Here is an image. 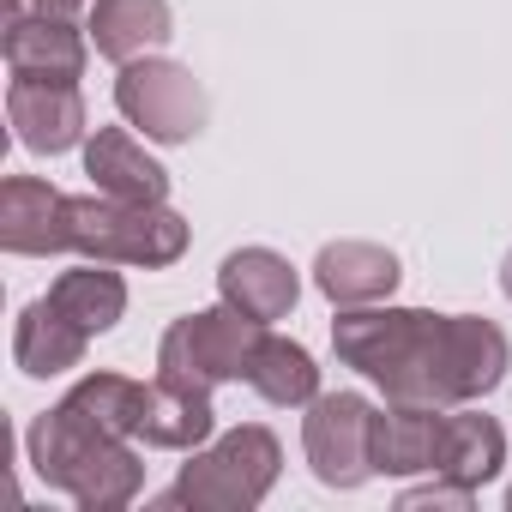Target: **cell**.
Listing matches in <instances>:
<instances>
[{
	"instance_id": "15",
	"label": "cell",
	"mask_w": 512,
	"mask_h": 512,
	"mask_svg": "<svg viewBox=\"0 0 512 512\" xmlns=\"http://www.w3.org/2000/svg\"><path fill=\"white\" fill-rule=\"evenodd\" d=\"M0 55H7L13 79H67V85H79L91 43L79 37L73 19H13L7 37H0Z\"/></svg>"
},
{
	"instance_id": "23",
	"label": "cell",
	"mask_w": 512,
	"mask_h": 512,
	"mask_svg": "<svg viewBox=\"0 0 512 512\" xmlns=\"http://www.w3.org/2000/svg\"><path fill=\"white\" fill-rule=\"evenodd\" d=\"M500 290H506V302H512V253L500 260Z\"/></svg>"
},
{
	"instance_id": "5",
	"label": "cell",
	"mask_w": 512,
	"mask_h": 512,
	"mask_svg": "<svg viewBox=\"0 0 512 512\" xmlns=\"http://www.w3.org/2000/svg\"><path fill=\"white\" fill-rule=\"evenodd\" d=\"M115 109L127 127H139L151 145H187L205 133V85L193 79V67L169 61V55H139L121 67L115 79Z\"/></svg>"
},
{
	"instance_id": "22",
	"label": "cell",
	"mask_w": 512,
	"mask_h": 512,
	"mask_svg": "<svg viewBox=\"0 0 512 512\" xmlns=\"http://www.w3.org/2000/svg\"><path fill=\"white\" fill-rule=\"evenodd\" d=\"M470 500H476V488H458V482H446V476L428 482V488H404V494H398V506H452V512H464Z\"/></svg>"
},
{
	"instance_id": "10",
	"label": "cell",
	"mask_w": 512,
	"mask_h": 512,
	"mask_svg": "<svg viewBox=\"0 0 512 512\" xmlns=\"http://www.w3.org/2000/svg\"><path fill=\"white\" fill-rule=\"evenodd\" d=\"M217 296L235 314L272 326V320H290V308L302 296V278H296V266L284 260V253H272V247H235L229 260L217 266Z\"/></svg>"
},
{
	"instance_id": "17",
	"label": "cell",
	"mask_w": 512,
	"mask_h": 512,
	"mask_svg": "<svg viewBox=\"0 0 512 512\" xmlns=\"http://www.w3.org/2000/svg\"><path fill=\"white\" fill-rule=\"evenodd\" d=\"M85 350H91V332L73 326L49 296L25 302V314H19V326H13V362H19L31 380H55V374H67V368H79Z\"/></svg>"
},
{
	"instance_id": "18",
	"label": "cell",
	"mask_w": 512,
	"mask_h": 512,
	"mask_svg": "<svg viewBox=\"0 0 512 512\" xmlns=\"http://www.w3.org/2000/svg\"><path fill=\"white\" fill-rule=\"evenodd\" d=\"M500 470H506V428H500L494 416H482V410L446 416L434 476H446V482H458V488H488Z\"/></svg>"
},
{
	"instance_id": "4",
	"label": "cell",
	"mask_w": 512,
	"mask_h": 512,
	"mask_svg": "<svg viewBox=\"0 0 512 512\" xmlns=\"http://www.w3.org/2000/svg\"><path fill=\"white\" fill-rule=\"evenodd\" d=\"M278 470H284V446H278V434L260 428V422H241V428L217 434L211 446H199V452L181 464V476H175V488L163 494V506H193V512H253V506L272 494Z\"/></svg>"
},
{
	"instance_id": "6",
	"label": "cell",
	"mask_w": 512,
	"mask_h": 512,
	"mask_svg": "<svg viewBox=\"0 0 512 512\" xmlns=\"http://www.w3.org/2000/svg\"><path fill=\"white\" fill-rule=\"evenodd\" d=\"M266 326L235 314L229 302L223 308H199V314H181L163 344H157V374L169 380H187V386H223V380H247V362L260 350Z\"/></svg>"
},
{
	"instance_id": "8",
	"label": "cell",
	"mask_w": 512,
	"mask_h": 512,
	"mask_svg": "<svg viewBox=\"0 0 512 512\" xmlns=\"http://www.w3.org/2000/svg\"><path fill=\"white\" fill-rule=\"evenodd\" d=\"M67 199L61 187L37 175H7L0 181V247L13 260H49V253H73L67 235Z\"/></svg>"
},
{
	"instance_id": "14",
	"label": "cell",
	"mask_w": 512,
	"mask_h": 512,
	"mask_svg": "<svg viewBox=\"0 0 512 512\" xmlns=\"http://www.w3.org/2000/svg\"><path fill=\"white\" fill-rule=\"evenodd\" d=\"M440 428H446V416L434 404H398V398H386V410H374V434H368L374 476H422V470H434Z\"/></svg>"
},
{
	"instance_id": "2",
	"label": "cell",
	"mask_w": 512,
	"mask_h": 512,
	"mask_svg": "<svg viewBox=\"0 0 512 512\" xmlns=\"http://www.w3.org/2000/svg\"><path fill=\"white\" fill-rule=\"evenodd\" d=\"M25 452H31V470L85 512H121L145 488V458L133 452V434L103 428L73 398H61L25 428Z\"/></svg>"
},
{
	"instance_id": "19",
	"label": "cell",
	"mask_w": 512,
	"mask_h": 512,
	"mask_svg": "<svg viewBox=\"0 0 512 512\" xmlns=\"http://www.w3.org/2000/svg\"><path fill=\"white\" fill-rule=\"evenodd\" d=\"M49 302H55L73 326H85V332L97 338V332H109V326L127 314V278L109 272V260H85V266H73V272H61V278L49 284Z\"/></svg>"
},
{
	"instance_id": "7",
	"label": "cell",
	"mask_w": 512,
	"mask_h": 512,
	"mask_svg": "<svg viewBox=\"0 0 512 512\" xmlns=\"http://www.w3.org/2000/svg\"><path fill=\"white\" fill-rule=\"evenodd\" d=\"M368 434H374V404L362 392H320L302 416V452L308 470L326 488H362L374 476L368 458Z\"/></svg>"
},
{
	"instance_id": "11",
	"label": "cell",
	"mask_w": 512,
	"mask_h": 512,
	"mask_svg": "<svg viewBox=\"0 0 512 512\" xmlns=\"http://www.w3.org/2000/svg\"><path fill=\"white\" fill-rule=\"evenodd\" d=\"M314 284L332 308H374V302H392V290L404 284V266L380 241H326L314 260Z\"/></svg>"
},
{
	"instance_id": "3",
	"label": "cell",
	"mask_w": 512,
	"mask_h": 512,
	"mask_svg": "<svg viewBox=\"0 0 512 512\" xmlns=\"http://www.w3.org/2000/svg\"><path fill=\"white\" fill-rule=\"evenodd\" d=\"M67 235H73V253L85 260H109V266H175L187 241H193V223L169 205H133V199H109V193H73L67 199Z\"/></svg>"
},
{
	"instance_id": "24",
	"label": "cell",
	"mask_w": 512,
	"mask_h": 512,
	"mask_svg": "<svg viewBox=\"0 0 512 512\" xmlns=\"http://www.w3.org/2000/svg\"><path fill=\"white\" fill-rule=\"evenodd\" d=\"M506 506H512V488H506Z\"/></svg>"
},
{
	"instance_id": "20",
	"label": "cell",
	"mask_w": 512,
	"mask_h": 512,
	"mask_svg": "<svg viewBox=\"0 0 512 512\" xmlns=\"http://www.w3.org/2000/svg\"><path fill=\"white\" fill-rule=\"evenodd\" d=\"M247 386L266 404H278V410H296V404L320 398V368H314V356L296 338H272L266 332L260 350H253V362H247Z\"/></svg>"
},
{
	"instance_id": "12",
	"label": "cell",
	"mask_w": 512,
	"mask_h": 512,
	"mask_svg": "<svg viewBox=\"0 0 512 512\" xmlns=\"http://www.w3.org/2000/svg\"><path fill=\"white\" fill-rule=\"evenodd\" d=\"M133 434H139L145 446H157V452H199V446L217 434L211 392L157 374V380L139 392V428H133Z\"/></svg>"
},
{
	"instance_id": "13",
	"label": "cell",
	"mask_w": 512,
	"mask_h": 512,
	"mask_svg": "<svg viewBox=\"0 0 512 512\" xmlns=\"http://www.w3.org/2000/svg\"><path fill=\"white\" fill-rule=\"evenodd\" d=\"M85 175L109 199H133V205H163L169 199V169L127 127H97L85 139Z\"/></svg>"
},
{
	"instance_id": "16",
	"label": "cell",
	"mask_w": 512,
	"mask_h": 512,
	"mask_svg": "<svg viewBox=\"0 0 512 512\" xmlns=\"http://www.w3.org/2000/svg\"><path fill=\"white\" fill-rule=\"evenodd\" d=\"M85 37L103 61L127 67L139 55H157L175 37V13H169V0H97Z\"/></svg>"
},
{
	"instance_id": "1",
	"label": "cell",
	"mask_w": 512,
	"mask_h": 512,
	"mask_svg": "<svg viewBox=\"0 0 512 512\" xmlns=\"http://www.w3.org/2000/svg\"><path fill=\"white\" fill-rule=\"evenodd\" d=\"M332 350L344 368L374 380L398 404L458 410L488 398L506 368L512 344L482 314H428V308H338Z\"/></svg>"
},
{
	"instance_id": "21",
	"label": "cell",
	"mask_w": 512,
	"mask_h": 512,
	"mask_svg": "<svg viewBox=\"0 0 512 512\" xmlns=\"http://www.w3.org/2000/svg\"><path fill=\"white\" fill-rule=\"evenodd\" d=\"M97 0H0V13H7V25L13 19H79V13H91Z\"/></svg>"
},
{
	"instance_id": "9",
	"label": "cell",
	"mask_w": 512,
	"mask_h": 512,
	"mask_svg": "<svg viewBox=\"0 0 512 512\" xmlns=\"http://www.w3.org/2000/svg\"><path fill=\"white\" fill-rule=\"evenodd\" d=\"M7 121L19 133L25 151L37 157H61L85 139L91 115H85V91L67 79H13L7 91Z\"/></svg>"
}]
</instances>
